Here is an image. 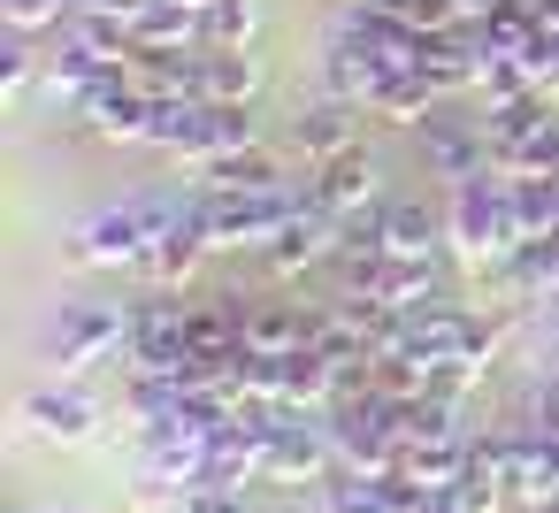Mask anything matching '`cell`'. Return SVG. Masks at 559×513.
Instances as JSON below:
<instances>
[{
  "label": "cell",
  "instance_id": "7402d4cb",
  "mask_svg": "<svg viewBox=\"0 0 559 513\" xmlns=\"http://www.w3.org/2000/svg\"><path fill=\"white\" fill-rule=\"evenodd\" d=\"M9 513H39V505H9Z\"/></svg>",
  "mask_w": 559,
  "mask_h": 513
},
{
  "label": "cell",
  "instance_id": "277c9868",
  "mask_svg": "<svg viewBox=\"0 0 559 513\" xmlns=\"http://www.w3.org/2000/svg\"><path fill=\"white\" fill-rule=\"evenodd\" d=\"M414 154H421V169H429V177H444V192H452V184H467V177H490V169H498L483 116H444V108L414 131Z\"/></svg>",
  "mask_w": 559,
  "mask_h": 513
},
{
  "label": "cell",
  "instance_id": "d6986e66",
  "mask_svg": "<svg viewBox=\"0 0 559 513\" xmlns=\"http://www.w3.org/2000/svg\"><path fill=\"white\" fill-rule=\"evenodd\" d=\"M314 513H391V505H383V482L376 475L337 467L330 482H314Z\"/></svg>",
  "mask_w": 559,
  "mask_h": 513
},
{
  "label": "cell",
  "instance_id": "30bf717a",
  "mask_svg": "<svg viewBox=\"0 0 559 513\" xmlns=\"http://www.w3.org/2000/svg\"><path fill=\"white\" fill-rule=\"evenodd\" d=\"M246 307V353H307L314 345V314L307 299H238Z\"/></svg>",
  "mask_w": 559,
  "mask_h": 513
},
{
  "label": "cell",
  "instance_id": "52a82bcc",
  "mask_svg": "<svg viewBox=\"0 0 559 513\" xmlns=\"http://www.w3.org/2000/svg\"><path fill=\"white\" fill-rule=\"evenodd\" d=\"M360 223L376 230V246L391 261H437V246H444V215H429L421 200H376Z\"/></svg>",
  "mask_w": 559,
  "mask_h": 513
},
{
  "label": "cell",
  "instance_id": "7c38bea8",
  "mask_svg": "<svg viewBox=\"0 0 559 513\" xmlns=\"http://www.w3.org/2000/svg\"><path fill=\"white\" fill-rule=\"evenodd\" d=\"M246 146H261V116L253 108H200V123H192V139H185V162L192 169H207V162H223V154H246Z\"/></svg>",
  "mask_w": 559,
  "mask_h": 513
},
{
  "label": "cell",
  "instance_id": "5bb4252c",
  "mask_svg": "<svg viewBox=\"0 0 559 513\" xmlns=\"http://www.w3.org/2000/svg\"><path fill=\"white\" fill-rule=\"evenodd\" d=\"M551 116H559V108H551V93H513V100H490V116H483L490 154H513V146H521V139H536Z\"/></svg>",
  "mask_w": 559,
  "mask_h": 513
},
{
  "label": "cell",
  "instance_id": "44dd1931",
  "mask_svg": "<svg viewBox=\"0 0 559 513\" xmlns=\"http://www.w3.org/2000/svg\"><path fill=\"white\" fill-rule=\"evenodd\" d=\"M32 62H39V55H32V39H9V47H0V85L24 93V85H32Z\"/></svg>",
  "mask_w": 559,
  "mask_h": 513
},
{
  "label": "cell",
  "instance_id": "3957f363",
  "mask_svg": "<svg viewBox=\"0 0 559 513\" xmlns=\"http://www.w3.org/2000/svg\"><path fill=\"white\" fill-rule=\"evenodd\" d=\"M337 238H345V215H330V207L307 192V200L292 207V223L261 246V269H269L276 284H299L307 269H330V261H337Z\"/></svg>",
  "mask_w": 559,
  "mask_h": 513
},
{
  "label": "cell",
  "instance_id": "cb8c5ba5",
  "mask_svg": "<svg viewBox=\"0 0 559 513\" xmlns=\"http://www.w3.org/2000/svg\"><path fill=\"white\" fill-rule=\"evenodd\" d=\"M353 9H376V0H353Z\"/></svg>",
  "mask_w": 559,
  "mask_h": 513
},
{
  "label": "cell",
  "instance_id": "8992f818",
  "mask_svg": "<svg viewBox=\"0 0 559 513\" xmlns=\"http://www.w3.org/2000/svg\"><path fill=\"white\" fill-rule=\"evenodd\" d=\"M360 116H368V108H353V100H337V93L299 100V108H292V154H307V169H314V162L360 146Z\"/></svg>",
  "mask_w": 559,
  "mask_h": 513
},
{
  "label": "cell",
  "instance_id": "ba28073f",
  "mask_svg": "<svg viewBox=\"0 0 559 513\" xmlns=\"http://www.w3.org/2000/svg\"><path fill=\"white\" fill-rule=\"evenodd\" d=\"M307 192L330 207V215H368L376 207V154L368 146H345V154H330V162H314L307 169Z\"/></svg>",
  "mask_w": 559,
  "mask_h": 513
},
{
  "label": "cell",
  "instance_id": "8fae6325",
  "mask_svg": "<svg viewBox=\"0 0 559 513\" xmlns=\"http://www.w3.org/2000/svg\"><path fill=\"white\" fill-rule=\"evenodd\" d=\"M200 93L215 108H253L261 100V55L253 47H200Z\"/></svg>",
  "mask_w": 559,
  "mask_h": 513
},
{
  "label": "cell",
  "instance_id": "9c48e42d",
  "mask_svg": "<svg viewBox=\"0 0 559 513\" xmlns=\"http://www.w3.org/2000/svg\"><path fill=\"white\" fill-rule=\"evenodd\" d=\"M24 421H32V437H47V444H85L93 421H100V406H93V391H78V383H39V391H24Z\"/></svg>",
  "mask_w": 559,
  "mask_h": 513
},
{
  "label": "cell",
  "instance_id": "5b68a950",
  "mask_svg": "<svg viewBox=\"0 0 559 513\" xmlns=\"http://www.w3.org/2000/svg\"><path fill=\"white\" fill-rule=\"evenodd\" d=\"M131 337V307H100V299H70L55 314V337H47V360L55 368H93V360H116Z\"/></svg>",
  "mask_w": 559,
  "mask_h": 513
},
{
  "label": "cell",
  "instance_id": "ffe728a7",
  "mask_svg": "<svg viewBox=\"0 0 559 513\" xmlns=\"http://www.w3.org/2000/svg\"><path fill=\"white\" fill-rule=\"evenodd\" d=\"M0 24H9L16 39L62 32V24H70V0H0Z\"/></svg>",
  "mask_w": 559,
  "mask_h": 513
},
{
  "label": "cell",
  "instance_id": "6da1fadb",
  "mask_svg": "<svg viewBox=\"0 0 559 513\" xmlns=\"http://www.w3.org/2000/svg\"><path fill=\"white\" fill-rule=\"evenodd\" d=\"M444 246H452L475 276H490V269L521 246V223H513V177H506V169L467 177V184L444 192Z\"/></svg>",
  "mask_w": 559,
  "mask_h": 513
},
{
  "label": "cell",
  "instance_id": "4fadbf2b",
  "mask_svg": "<svg viewBox=\"0 0 559 513\" xmlns=\"http://www.w3.org/2000/svg\"><path fill=\"white\" fill-rule=\"evenodd\" d=\"M437 108H444V93H437L421 70H391V77L368 93V116H376V123H399V131H421Z\"/></svg>",
  "mask_w": 559,
  "mask_h": 513
},
{
  "label": "cell",
  "instance_id": "9a60e30c",
  "mask_svg": "<svg viewBox=\"0 0 559 513\" xmlns=\"http://www.w3.org/2000/svg\"><path fill=\"white\" fill-rule=\"evenodd\" d=\"M368 299H383L391 314H406V307H429V299H437V261H391V253H383V269H376Z\"/></svg>",
  "mask_w": 559,
  "mask_h": 513
},
{
  "label": "cell",
  "instance_id": "2e32d148",
  "mask_svg": "<svg viewBox=\"0 0 559 513\" xmlns=\"http://www.w3.org/2000/svg\"><path fill=\"white\" fill-rule=\"evenodd\" d=\"M131 39L162 47V55H185V47H200V9H192V0H146V16H139Z\"/></svg>",
  "mask_w": 559,
  "mask_h": 513
},
{
  "label": "cell",
  "instance_id": "603a6c76",
  "mask_svg": "<svg viewBox=\"0 0 559 513\" xmlns=\"http://www.w3.org/2000/svg\"><path fill=\"white\" fill-rule=\"evenodd\" d=\"M55 513H85V505H55Z\"/></svg>",
  "mask_w": 559,
  "mask_h": 513
},
{
  "label": "cell",
  "instance_id": "ac0fdd59",
  "mask_svg": "<svg viewBox=\"0 0 559 513\" xmlns=\"http://www.w3.org/2000/svg\"><path fill=\"white\" fill-rule=\"evenodd\" d=\"M261 0H207L200 9V47H253Z\"/></svg>",
  "mask_w": 559,
  "mask_h": 513
},
{
  "label": "cell",
  "instance_id": "7a4b0ae2",
  "mask_svg": "<svg viewBox=\"0 0 559 513\" xmlns=\"http://www.w3.org/2000/svg\"><path fill=\"white\" fill-rule=\"evenodd\" d=\"M307 192L299 184H269V192H230V184H200L192 192V215H200V238H207V253H261L284 223H292V207H299Z\"/></svg>",
  "mask_w": 559,
  "mask_h": 513
},
{
  "label": "cell",
  "instance_id": "e0dca14e",
  "mask_svg": "<svg viewBox=\"0 0 559 513\" xmlns=\"http://www.w3.org/2000/svg\"><path fill=\"white\" fill-rule=\"evenodd\" d=\"M200 184H230V192H269V184H292V177H284V162H276L269 146H246V154H223V162H207V169H200Z\"/></svg>",
  "mask_w": 559,
  "mask_h": 513
}]
</instances>
